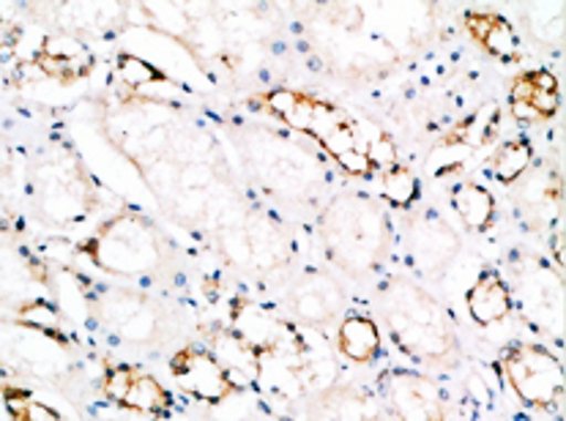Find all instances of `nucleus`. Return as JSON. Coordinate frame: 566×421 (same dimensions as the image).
<instances>
[{
    "instance_id": "nucleus-1",
    "label": "nucleus",
    "mask_w": 566,
    "mask_h": 421,
    "mask_svg": "<svg viewBox=\"0 0 566 421\" xmlns=\"http://www.w3.org/2000/svg\"><path fill=\"white\" fill-rule=\"evenodd\" d=\"M378 313L391 343L406 359L427 367L460 361V337L447 307L408 276H389L378 287Z\"/></svg>"
},
{
    "instance_id": "nucleus-2",
    "label": "nucleus",
    "mask_w": 566,
    "mask_h": 421,
    "mask_svg": "<svg viewBox=\"0 0 566 421\" xmlns=\"http://www.w3.org/2000/svg\"><path fill=\"white\" fill-rule=\"evenodd\" d=\"M323 252L350 276L375 274L395 241L389 217L367 194H339L321 217Z\"/></svg>"
},
{
    "instance_id": "nucleus-3",
    "label": "nucleus",
    "mask_w": 566,
    "mask_h": 421,
    "mask_svg": "<svg viewBox=\"0 0 566 421\" xmlns=\"http://www.w3.org/2000/svg\"><path fill=\"white\" fill-rule=\"evenodd\" d=\"M80 255L107 274L132 280H148L167 265V246L159 230L132 211L99 224V230L80 244Z\"/></svg>"
},
{
    "instance_id": "nucleus-4",
    "label": "nucleus",
    "mask_w": 566,
    "mask_h": 421,
    "mask_svg": "<svg viewBox=\"0 0 566 421\" xmlns=\"http://www.w3.org/2000/svg\"><path fill=\"white\" fill-rule=\"evenodd\" d=\"M510 291L512 304L523 315L525 326L539 331L542 337L564 334V276L556 263L536 252L517 250L510 255Z\"/></svg>"
},
{
    "instance_id": "nucleus-5",
    "label": "nucleus",
    "mask_w": 566,
    "mask_h": 421,
    "mask_svg": "<svg viewBox=\"0 0 566 421\" xmlns=\"http://www.w3.org/2000/svg\"><path fill=\"white\" fill-rule=\"evenodd\" d=\"M499 369L523 406L556 411L564 400V365L556 350L539 343H510L499 356Z\"/></svg>"
},
{
    "instance_id": "nucleus-6",
    "label": "nucleus",
    "mask_w": 566,
    "mask_h": 421,
    "mask_svg": "<svg viewBox=\"0 0 566 421\" xmlns=\"http://www.w3.org/2000/svg\"><path fill=\"white\" fill-rule=\"evenodd\" d=\"M375 402L384 421H449L441 380L408 367H389L375 380Z\"/></svg>"
},
{
    "instance_id": "nucleus-7",
    "label": "nucleus",
    "mask_w": 566,
    "mask_h": 421,
    "mask_svg": "<svg viewBox=\"0 0 566 421\" xmlns=\"http://www.w3.org/2000/svg\"><path fill=\"white\" fill-rule=\"evenodd\" d=\"M99 320L118 339L132 345H154L167 337V315L151 296L129 287H102L94 296Z\"/></svg>"
},
{
    "instance_id": "nucleus-8",
    "label": "nucleus",
    "mask_w": 566,
    "mask_h": 421,
    "mask_svg": "<svg viewBox=\"0 0 566 421\" xmlns=\"http://www.w3.org/2000/svg\"><path fill=\"white\" fill-rule=\"evenodd\" d=\"M230 328L244 337L260 356H274L291 367L307 365V343L296 331V326L260 302L239 298L233 304V326Z\"/></svg>"
},
{
    "instance_id": "nucleus-9",
    "label": "nucleus",
    "mask_w": 566,
    "mask_h": 421,
    "mask_svg": "<svg viewBox=\"0 0 566 421\" xmlns=\"http://www.w3.org/2000/svg\"><path fill=\"white\" fill-rule=\"evenodd\" d=\"M408 263L419 276L436 280L460 255V233L438 211L416 213L406 235Z\"/></svg>"
},
{
    "instance_id": "nucleus-10",
    "label": "nucleus",
    "mask_w": 566,
    "mask_h": 421,
    "mask_svg": "<svg viewBox=\"0 0 566 421\" xmlns=\"http://www.w3.org/2000/svg\"><path fill=\"white\" fill-rule=\"evenodd\" d=\"M102 391L109 402L140 417H167L172 411V394L154 375L132 365H113L104 372Z\"/></svg>"
},
{
    "instance_id": "nucleus-11",
    "label": "nucleus",
    "mask_w": 566,
    "mask_h": 421,
    "mask_svg": "<svg viewBox=\"0 0 566 421\" xmlns=\"http://www.w3.org/2000/svg\"><path fill=\"white\" fill-rule=\"evenodd\" d=\"M291 313L310 328H326L345 313V293L332 274L307 269L287 296Z\"/></svg>"
},
{
    "instance_id": "nucleus-12",
    "label": "nucleus",
    "mask_w": 566,
    "mask_h": 421,
    "mask_svg": "<svg viewBox=\"0 0 566 421\" xmlns=\"http://www.w3.org/2000/svg\"><path fill=\"white\" fill-rule=\"evenodd\" d=\"M170 372L178 389L187 391L195 400L208 402V406H219L235 391L211 350L198 348V345H187V348L178 350L170 361Z\"/></svg>"
},
{
    "instance_id": "nucleus-13",
    "label": "nucleus",
    "mask_w": 566,
    "mask_h": 421,
    "mask_svg": "<svg viewBox=\"0 0 566 421\" xmlns=\"http://www.w3.org/2000/svg\"><path fill=\"white\" fill-rule=\"evenodd\" d=\"M562 105V85L547 69L523 72L510 85V109L517 120L553 118Z\"/></svg>"
},
{
    "instance_id": "nucleus-14",
    "label": "nucleus",
    "mask_w": 566,
    "mask_h": 421,
    "mask_svg": "<svg viewBox=\"0 0 566 421\" xmlns=\"http://www.w3.org/2000/svg\"><path fill=\"white\" fill-rule=\"evenodd\" d=\"M465 307L473 323L482 328H493L510 320L515 313V304H512V291L504 271L495 269V265H484L473 285L468 287Z\"/></svg>"
},
{
    "instance_id": "nucleus-15",
    "label": "nucleus",
    "mask_w": 566,
    "mask_h": 421,
    "mask_svg": "<svg viewBox=\"0 0 566 421\" xmlns=\"http://www.w3.org/2000/svg\"><path fill=\"white\" fill-rule=\"evenodd\" d=\"M307 421H380L378 402L361 386H328L307 408Z\"/></svg>"
},
{
    "instance_id": "nucleus-16",
    "label": "nucleus",
    "mask_w": 566,
    "mask_h": 421,
    "mask_svg": "<svg viewBox=\"0 0 566 421\" xmlns=\"http://www.w3.org/2000/svg\"><path fill=\"white\" fill-rule=\"evenodd\" d=\"M211 354L224 369L233 389L255 386L263 378V356L233 328H219L217 334H211Z\"/></svg>"
},
{
    "instance_id": "nucleus-17",
    "label": "nucleus",
    "mask_w": 566,
    "mask_h": 421,
    "mask_svg": "<svg viewBox=\"0 0 566 421\" xmlns=\"http://www.w3.org/2000/svg\"><path fill=\"white\" fill-rule=\"evenodd\" d=\"M337 350L354 365H373L380 359V326L369 313L350 309L337 326Z\"/></svg>"
},
{
    "instance_id": "nucleus-18",
    "label": "nucleus",
    "mask_w": 566,
    "mask_h": 421,
    "mask_svg": "<svg viewBox=\"0 0 566 421\" xmlns=\"http://www.w3.org/2000/svg\"><path fill=\"white\" fill-rule=\"evenodd\" d=\"M465 25L473 42L499 61H520V36L506 17L499 11H465Z\"/></svg>"
},
{
    "instance_id": "nucleus-19",
    "label": "nucleus",
    "mask_w": 566,
    "mask_h": 421,
    "mask_svg": "<svg viewBox=\"0 0 566 421\" xmlns=\"http://www.w3.org/2000/svg\"><path fill=\"white\" fill-rule=\"evenodd\" d=\"M452 209L471 233H484L493 228L495 213H499L493 192L479 181H460L452 189Z\"/></svg>"
},
{
    "instance_id": "nucleus-20",
    "label": "nucleus",
    "mask_w": 566,
    "mask_h": 421,
    "mask_svg": "<svg viewBox=\"0 0 566 421\" xmlns=\"http://www.w3.org/2000/svg\"><path fill=\"white\" fill-rule=\"evenodd\" d=\"M315 96L298 94V91H271L265 96V107H269L271 115H276L280 120H285L291 129L302 131V135H310L312 129V115H315Z\"/></svg>"
},
{
    "instance_id": "nucleus-21",
    "label": "nucleus",
    "mask_w": 566,
    "mask_h": 421,
    "mask_svg": "<svg viewBox=\"0 0 566 421\" xmlns=\"http://www.w3.org/2000/svg\"><path fill=\"white\" fill-rule=\"evenodd\" d=\"M531 165H534V146L528 137H512L493 157V176L504 187H512L531 170Z\"/></svg>"
},
{
    "instance_id": "nucleus-22",
    "label": "nucleus",
    "mask_w": 566,
    "mask_h": 421,
    "mask_svg": "<svg viewBox=\"0 0 566 421\" xmlns=\"http://www.w3.org/2000/svg\"><path fill=\"white\" fill-rule=\"evenodd\" d=\"M380 198L400 211L413 209L421 198L419 178H416L408 167L395 165L391 170L380 172Z\"/></svg>"
},
{
    "instance_id": "nucleus-23",
    "label": "nucleus",
    "mask_w": 566,
    "mask_h": 421,
    "mask_svg": "<svg viewBox=\"0 0 566 421\" xmlns=\"http://www.w3.org/2000/svg\"><path fill=\"white\" fill-rule=\"evenodd\" d=\"M20 320L25 323V326L39 328V331L48 334V337H52V339L61 337V313H57L52 304L44 302V298L28 302L25 307L20 309Z\"/></svg>"
},
{
    "instance_id": "nucleus-24",
    "label": "nucleus",
    "mask_w": 566,
    "mask_h": 421,
    "mask_svg": "<svg viewBox=\"0 0 566 421\" xmlns=\"http://www.w3.org/2000/svg\"><path fill=\"white\" fill-rule=\"evenodd\" d=\"M6 408H9L14 421H61V417L52 408L31 400L22 391H6Z\"/></svg>"
},
{
    "instance_id": "nucleus-25",
    "label": "nucleus",
    "mask_w": 566,
    "mask_h": 421,
    "mask_svg": "<svg viewBox=\"0 0 566 421\" xmlns=\"http://www.w3.org/2000/svg\"><path fill=\"white\" fill-rule=\"evenodd\" d=\"M364 154H367L373 170L386 172V170H391V167L397 165V146L391 143L389 135L375 137V140L369 143V151H364Z\"/></svg>"
},
{
    "instance_id": "nucleus-26",
    "label": "nucleus",
    "mask_w": 566,
    "mask_h": 421,
    "mask_svg": "<svg viewBox=\"0 0 566 421\" xmlns=\"http://www.w3.org/2000/svg\"><path fill=\"white\" fill-rule=\"evenodd\" d=\"M120 77L126 80L129 85H135V88H140V85L146 83H154L159 74H156L154 66H148L146 61H140V57H120Z\"/></svg>"
}]
</instances>
